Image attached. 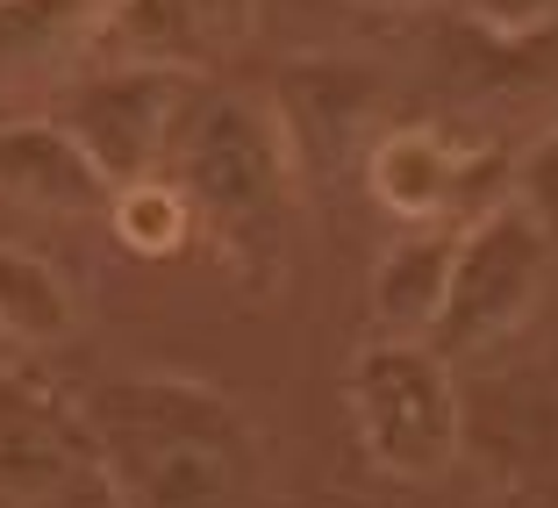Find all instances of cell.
Returning a JSON list of instances; mask_svg holds the SVG:
<instances>
[{
    "instance_id": "obj_1",
    "label": "cell",
    "mask_w": 558,
    "mask_h": 508,
    "mask_svg": "<svg viewBox=\"0 0 558 508\" xmlns=\"http://www.w3.org/2000/svg\"><path fill=\"white\" fill-rule=\"evenodd\" d=\"M165 172L186 186L201 230L230 251L236 265L272 273L279 244H287V180H294V158H287V136L258 108L201 86L180 136H172Z\"/></svg>"
},
{
    "instance_id": "obj_2",
    "label": "cell",
    "mask_w": 558,
    "mask_h": 508,
    "mask_svg": "<svg viewBox=\"0 0 558 508\" xmlns=\"http://www.w3.org/2000/svg\"><path fill=\"white\" fill-rule=\"evenodd\" d=\"M351 423L373 465L429 480L459 459V387L429 337H379L351 365Z\"/></svg>"
},
{
    "instance_id": "obj_3",
    "label": "cell",
    "mask_w": 558,
    "mask_h": 508,
    "mask_svg": "<svg viewBox=\"0 0 558 508\" xmlns=\"http://www.w3.org/2000/svg\"><path fill=\"white\" fill-rule=\"evenodd\" d=\"M544 265H551V237L537 230V215L523 201L473 215L459 230V258H451V294H444L429 344L444 359H480V351L509 344L515 329L537 315L544 294Z\"/></svg>"
},
{
    "instance_id": "obj_4",
    "label": "cell",
    "mask_w": 558,
    "mask_h": 508,
    "mask_svg": "<svg viewBox=\"0 0 558 508\" xmlns=\"http://www.w3.org/2000/svg\"><path fill=\"white\" fill-rule=\"evenodd\" d=\"M201 80L186 65H86L72 86H58L50 122L94 158L108 186L165 172L172 136L194 108Z\"/></svg>"
},
{
    "instance_id": "obj_5",
    "label": "cell",
    "mask_w": 558,
    "mask_h": 508,
    "mask_svg": "<svg viewBox=\"0 0 558 508\" xmlns=\"http://www.w3.org/2000/svg\"><path fill=\"white\" fill-rule=\"evenodd\" d=\"M0 201L29 215H94L108 208V180L50 116H0Z\"/></svg>"
},
{
    "instance_id": "obj_6",
    "label": "cell",
    "mask_w": 558,
    "mask_h": 508,
    "mask_svg": "<svg viewBox=\"0 0 558 508\" xmlns=\"http://www.w3.org/2000/svg\"><path fill=\"white\" fill-rule=\"evenodd\" d=\"M122 0H0V94L86 65Z\"/></svg>"
},
{
    "instance_id": "obj_7",
    "label": "cell",
    "mask_w": 558,
    "mask_h": 508,
    "mask_svg": "<svg viewBox=\"0 0 558 508\" xmlns=\"http://www.w3.org/2000/svg\"><path fill=\"white\" fill-rule=\"evenodd\" d=\"M451 258H459V222H401V237L373 265L379 337H429L451 294Z\"/></svg>"
},
{
    "instance_id": "obj_8",
    "label": "cell",
    "mask_w": 558,
    "mask_h": 508,
    "mask_svg": "<svg viewBox=\"0 0 558 508\" xmlns=\"http://www.w3.org/2000/svg\"><path fill=\"white\" fill-rule=\"evenodd\" d=\"M72 323H80V301H72L65 279L50 273V258L0 244V337L58 344V337H72Z\"/></svg>"
},
{
    "instance_id": "obj_9",
    "label": "cell",
    "mask_w": 558,
    "mask_h": 508,
    "mask_svg": "<svg viewBox=\"0 0 558 508\" xmlns=\"http://www.w3.org/2000/svg\"><path fill=\"white\" fill-rule=\"evenodd\" d=\"M108 222H116V244L136 251V258H172L201 230L194 201H186V186L172 172H144V180L108 186Z\"/></svg>"
},
{
    "instance_id": "obj_10",
    "label": "cell",
    "mask_w": 558,
    "mask_h": 508,
    "mask_svg": "<svg viewBox=\"0 0 558 508\" xmlns=\"http://www.w3.org/2000/svg\"><path fill=\"white\" fill-rule=\"evenodd\" d=\"M373 72H351V65H308L287 80V94H301V130L294 144H351L359 122L373 116Z\"/></svg>"
},
{
    "instance_id": "obj_11",
    "label": "cell",
    "mask_w": 558,
    "mask_h": 508,
    "mask_svg": "<svg viewBox=\"0 0 558 508\" xmlns=\"http://www.w3.org/2000/svg\"><path fill=\"white\" fill-rule=\"evenodd\" d=\"M515 201L537 215V230L558 244V122L515 150Z\"/></svg>"
},
{
    "instance_id": "obj_12",
    "label": "cell",
    "mask_w": 558,
    "mask_h": 508,
    "mask_svg": "<svg viewBox=\"0 0 558 508\" xmlns=\"http://www.w3.org/2000/svg\"><path fill=\"white\" fill-rule=\"evenodd\" d=\"M459 15L487 36H544L558 29V0H459Z\"/></svg>"
},
{
    "instance_id": "obj_13",
    "label": "cell",
    "mask_w": 558,
    "mask_h": 508,
    "mask_svg": "<svg viewBox=\"0 0 558 508\" xmlns=\"http://www.w3.org/2000/svg\"><path fill=\"white\" fill-rule=\"evenodd\" d=\"M186 15H194L201 44L222 50V44H236V36L251 29V0H186Z\"/></svg>"
},
{
    "instance_id": "obj_14",
    "label": "cell",
    "mask_w": 558,
    "mask_h": 508,
    "mask_svg": "<svg viewBox=\"0 0 558 508\" xmlns=\"http://www.w3.org/2000/svg\"><path fill=\"white\" fill-rule=\"evenodd\" d=\"M359 8H423V0H359Z\"/></svg>"
}]
</instances>
